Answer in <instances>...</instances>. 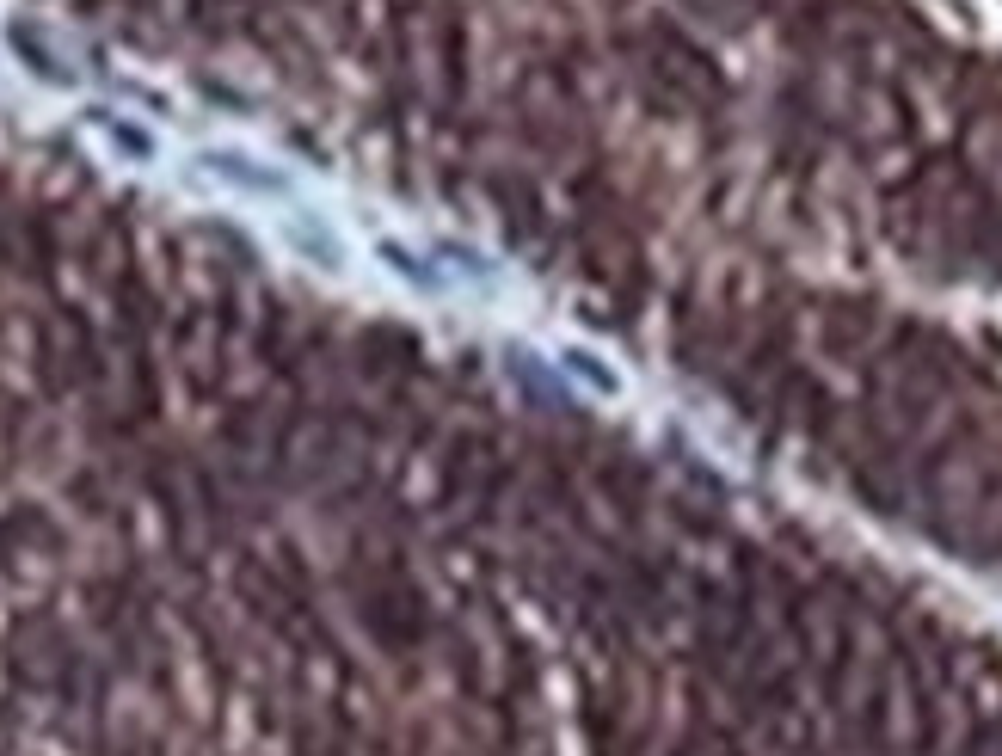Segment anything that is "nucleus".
Segmentation results:
<instances>
[{
  "label": "nucleus",
  "mask_w": 1002,
  "mask_h": 756,
  "mask_svg": "<svg viewBox=\"0 0 1002 756\" xmlns=\"http://www.w3.org/2000/svg\"><path fill=\"white\" fill-rule=\"evenodd\" d=\"M566 369H572V375H584V382H591L597 394H621V375H615V369H603V357H597V351H566Z\"/></svg>",
  "instance_id": "obj_1"
}]
</instances>
